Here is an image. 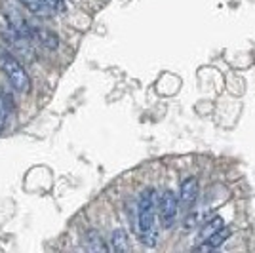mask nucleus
Instances as JSON below:
<instances>
[{
    "label": "nucleus",
    "instance_id": "f257e3e1",
    "mask_svg": "<svg viewBox=\"0 0 255 253\" xmlns=\"http://www.w3.org/2000/svg\"><path fill=\"white\" fill-rule=\"evenodd\" d=\"M156 190L145 189L141 192L137 202V234L141 244L145 246H156L158 240V231H156Z\"/></svg>",
    "mask_w": 255,
    "mask_h": 253
},
{
    "label": "nucleus",
    "instance_id": "f03ea898",
    "mask_svg": "<svg viewBox=\"0 0 255 253\" xmlns=\"http://www.w3.org/2000/svg\"><path fill=\"white\" fill-rule=\"evenodd\" d=\"M0 71L4 73L6 80L10 82V86L15 92L27 94L31 90V76L25 71V67L19 63V59L13 55L11 52H8L6 48H0Z\"/></svg>",
    "mask_w": 255,
    "mask_h": 253
},
{
    "label": "nucleus",
    "instance_id": "7ed1b4c3",
    "mask_svg": "<svg viewBox=\"0 0 255 253\" xmlns=\"http://www.w3.org/2000/svg\"><path fill=\"white\" fill-rule=\"evenodd\" d=\"M156 208H158V217L162 227L171 229L177 221V213H179V198H177V194L173 190H164L160 194L158 202H156Z\"/></svg>",
    "mask_w": 255,
    "mask_h": 253
},
{
    "label": "nucleus",
    "instance_id": "20e7f679",
    "mask_svg": "<svg viewBox=\"0 0 255 253\" xmlns=\"http://www.w3.org/2000/svg\"><path fill=\"white\" fill-rule=\"evenodd\" d=\"M198 194H200V187H198L196 177H189V179H185L183 183H181L179 202L187 208V210H191L192 206H194V202H196V198H198Z\"/></svg>",
    "mask_w": 255,
    "mask_h": 253
},
{
    "label": "nucleus",
    "instance_id": "39448f33",
    "mask_svg": "<svg viewBox=\"0 0 255 253\" xmlns=\"http://www.w3.org/2000/svg\"><path fill=\"white\" fill-rule=\"evenodd\" d=\"M32 40H38L50 50H55L59 46V36L55 32L48 31V29H38V27H34V31H32Z\"/></svg>",
    "mask_w": 255,
    "mask_h": 253
},
{
    "label": "nucleus",
    "instance_id": "423d86ee",
    "mask_svg": "<svg viewBox=\"0 0 255 253\" xmlns=\"http://www.w3.org/2000/svg\"><path fill=\"white\" fill-rule=\"evenodd\" d=\"M27 10L31 11L32 15H38V17H50L53 13V10L44 2V0H19Z\"/></svg>",
    "mask_w": 255,
    "mask_h": 253
},
{
    "label": "nucleus",
    "instance_id": "0eeeda50",
    "mask_svg": "<svg viewBox=\"0 0 255 253\" xmlns=\"http://www.w3.org/2000/svg\"><path fill=\"white\" fill-rule=\"evenodd\" d=\"M84 248L88 252H107V244L103 242L101 234L97 231H88L84 238Z\"/></svg>",
    "mask_w": 255,
    "mask_h": 253
},
{
    "label": "nucleus",
    "instance_id": "6e6552de",
    "mask_svg": "<svg viewBox=\"0 0 255 253\" xmlns=\"http://www.w3.org/2000/svg\"><path fill=\"white\" fill-rule=\"evenodd\" d=\"M10 95L6 94L4 90H0V133L4 131L6 122H8V116L11 113V103H10Z\"/></svg>",
    "mask_w": 255,
    "mask_h": 253
},
{
    "label": "nucleus",
    "instance_id": "1a4fd4ad",
    "mask_svg": "<svg viewBox=\"0 0 255 253\" xmlns=\"http://www.w3.org/2000/svg\"><path fill=\"white\" fill-rule=\"evenodd\" d=\"M229 234H231V231L229 229H219V231L215 232V234H212L206 242H204V246H202V250H217L221 244H225V240L229 238Z\"/></svg>",
    "mask_w": 255,
    "mask_h": 253
},
{
    "label": "nucleus",
    "instance_id": "9d476101",
    "mask_svg": "<svg viewBox=\"0 0 255 253\" xmlns=\"http://www.w3.org/2000/svg\"><path fill=\"white\" fill-rule=\"evenodd\" d=\"M111 244L115 252H128L129 250V242H128V234L122 229H117L111 236Z\"/></svg>",
    "mask_w": 255,
    "mask_h": 253
},
{
    "label": "nucleus",
    "instance_id": "9b49d317",
    "mask_svg": "<svg viewBox=\"0 0 255 253\" xmlns=\"http://www.w3.org/2000/svg\"><path fill=\"white\" fill-rule=\"evenodd\" d=\"M223 219L221 217H213V219H210L208 223H204L202 231H200V240L202 242H206L212 234H215V232L219 231V229H223Z\"/></svg>",
    "mask_w": 255,
    "mask_h": 253
},
{
    "label": "nucleus",
    "instance_id": "f8f14e48",
    "mask_svg": "<svg viewBox=\"0 0 255 253\" xmlns=\"http://www.w3.org/2000/svg\"><path fill=\"white\" fill-rule=\"evenodd\" d=\"M44 2H46L53 11H61V13L67 11V2H65V0H44Z\"/></svg>",
    "mask_w": 255,
    "mask_h": 253
}]
</instances>
